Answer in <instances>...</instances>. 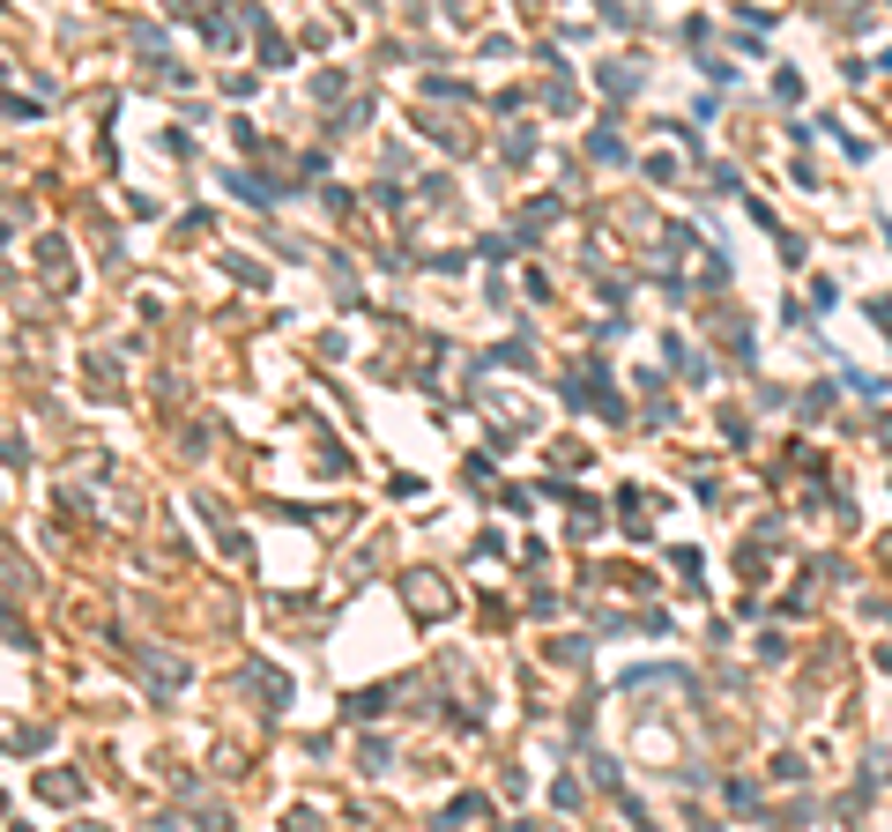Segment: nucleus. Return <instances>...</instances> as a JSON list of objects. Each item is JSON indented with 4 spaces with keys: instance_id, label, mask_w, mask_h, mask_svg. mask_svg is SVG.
<instances>
[{
    "instance_id": "nucleus-2",
    "label": "nucleus",
    "mask_w": 892,
    "mask_h": 832,
    "mask_svg": "<svg viewBox=\"0 0 892 832\" xmlns=\"http://www.w3.org/2000/svg\"><path fill=\"white\" fill-rule=\"evenodd\" d=\"M149 676H157V684H164V692H171V684H179V676H186V669L171 662V654H157V662H149Z\"/></svg>"
},
{
    "instance_id": "nucleus-1",
    "label": "nucleus",
    "mask_w": 892,
    "mask_h": 832,
    "mask_svg": "<svg viewBox=\"0 0 892 832\" xmlns=\"http://www.w3.org/2000/svg\"><path fill=\"white\" fill-rule=\"evenodd\" d=\"M260 60H268V68H283V60H291V45L276 38V30H260Z\"/></svg>"
}]
</instances>
